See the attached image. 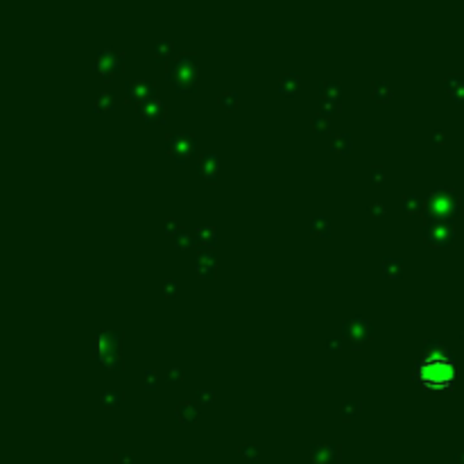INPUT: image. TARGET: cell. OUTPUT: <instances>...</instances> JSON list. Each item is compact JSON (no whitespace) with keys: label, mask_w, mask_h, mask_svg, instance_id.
Returning <instances> with one entry per match:
<instances>
[{"label":"cell","mask_w":464,"mask_h":464,"mask_svg":"<svg viewBox=\"0 0 464 464\" xmlns=\"http://www.w3.org/2000/svg\"><path fill=\"white\" fill-rule=\"evenodd\" d=\"M421 376L426 378V383L446 385L453 376V367L448 360H444V358H432V360H428L424 367H421Z\"/></svg>","instance_id":"1"}]
</instances>
